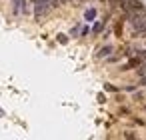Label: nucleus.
Returning <instances> with one entry per match:
<instances>
[{"instance_id":"nucleus-4","label":"nucleus","mask_w":146,"mask_h":140,"mask_svg":"<svg viewBox=\"0 0 146 140\" xmlns=\"http://www.w3.org/2000/svg\"><path fill=\"white\" fill-rule=\"evenodd\" d=\"M104 22H106V20L96 22V24H94V28H92V32H94V34H100V32H102V28H104Z\"/></svg>"},{"instance_id":"nucleus-13","label":"nucleus","mask_w":146,"mask_h":140,"mask_svg":"<svg viewBox=\"0 0 146 140\" xmlns=\"http://www.w3.org/2000/svg\"><path fill=\"white\" fill-rule=\"evenodd\" d=\"M98 2H106V0H98Z\"/></svg>"},{"instance_id":"nucleus-8","label":"nucleus","mask_w":146,"mask_h":140,"mask_svg":"<svg viewBox=\"0 0 146 140\" xmlns=\"http://www.w3.org/2000/svg\"><path fill=\"white\" fill-rule=\"evenodd\" d=\"M138 76H140V78H146V64H142V66H140V70H138Z\"/></svg>"},{"instance_id":"nucleus-1","label":"nucleus","mask_w":146,"mask_h":140,"mask_svg":"<svg viewBox=\"0 0 146 140\" xmlns=\"http://www.w3.org/2000/svg\"><path fill=\"white\" fill-rule=\"evenodd\" d=\"M50 10H54L50 6L48 0H34V20L36 22H42V18L46 14H50Z\"/></svg>"},{"instance_id":"nucleus-3","label":"nucleus","mask_w":146,"mask_h":140,"mask_svg":"<svg viewBox=\"0 0 146 140\" xmlns=\"http://www.w3.org/2000/svg\"><path fill=\"white\" fill-rule=\"evenodd\" d=\"M110 52H114V46L106 44V46H102V48L96 52V56H98V58H106V56H110Z\"/></svg>"},{"instance_id":"nucleus-15","label":"nucleus","mask_w":146,"mask_h":140,"mask_svg":"<svg viewBox=\"0 0 146 140\" xmlns=\"http://www.w3.org/2000/svg\"><path fill=\"white\" fill-rule=\"evenodd\" d=\"M32 2H34V0H32Z\"/></svg>"},{"instance_id":"nucleus-14","label":"nucleus","mask_w":146,"mask_h":140,"mask_svg":"<svg viewBox=\"0 0 146 140\" xmlns=\"http://www.w3.org/2000/svg\"><path fill=\"white\" fill-rule=\"evenodd\" d=\"M80 2H86V0H80Z\"/></svg>"},{"instance_id":"nucleus-5","label":"nucleus","mask_w":146,"mask_h":140,"mask_svg":"<svg viewBox=\"0 0 146 140\" xmlns=\"http://www.w3.org/2000/svg\"><path fill=\"white\" fill-rule=\"evenodd\" d=\"M106 4H108L110 8H118V10H120V4H122V0H106Z\"/></svg>"},{"instance_id":"nucleus-9","label":"nucleus","mask_w":146,"mask_h":140,"mask_svg":"<svg viewBox=\"0 0 146 140\" xmlns=\"http://www.w3.org/2000/svg\"><path fill=\"white\" fill-rule=\"evenodd\" d=\"M58 42H60V44H66V42H68L66 34H58Z\"/></svg>"},{"instance_id":"nucleus-10","label":"nucleus","mask_w":146,"mask_h":140,"mask_svg":"<svg viewBox=\"0 0 146 140\" xmlns=\"http://www.w3.org/2000/svg\"><path fill=\"white\" fill-rule=\"evenodd\" d=\"M70 34H72V36H78V34H80V26H74V28L70 30Z\"/></svg>"},{"instance_id":"nucleus-6","label":"nucleus","mask_w":146,"mask_h":140,"mask_svg":"<svg viewBox=\"0 0 146 140\" xmlns=\"http://www.w3.org/2000/svg\"><path fill=\"white\" fill-rule=\"evenodd\" d=\"M94 16H96V10H94V8H88V10L84 12V18H86V20H92Z\"/></svg>"},{"instance_id":"nucleus-2","label":"nucleus","mask_w":146,"mask_h":140,"mask_svg":"<svg viewBox=\"0 0 146 140\" xmlns=\"http://www.w3.org/2000/svg\"><path fill=\"white\" fill-rule=\"evenodd\" d=\"M12 12L14 16H24L30 12V6H28V0H12Z\"/></svg>"},{"instance_id":"nucleus-7","label":"nucleus","mask_w":146,"mask_h":140,"mask_svg":"<svg viewBox=\"0 0 146 140\" xmlns=\"http://www.w3.org/2000/svg\"><path fill=\"white\" fill-rule=\"evenodd\" d=\"M52 8H58V6H64V0H48Z\"/></svg>"},{"instance_id":"nucleus-11","label":"nucleus","mask_w":146,"mask_h":140,"mask_svg":"<svg viewBox=\"0 0 146 140\" xmlns=\"http://www.w3.org/2000/svg\"><path fill=\"white\" fill-rule=\"evenodd\" d=\"M0 116H4V110H2V108H0Z\"/></svg>"},{"instance_id":"nucleus-12","label":"nucleus","mask_w":146,"mask_h":140,"mask_svg":"<svg viewBox=\"0 0 146 140\" xmlns=\"http://www.w3.org/2000/svg\"><path fill=\"white\" fill-rule=\"evenodd\" d=\"M142 84H146V78H142Z\"/></svg>"}]
</instances>
